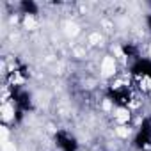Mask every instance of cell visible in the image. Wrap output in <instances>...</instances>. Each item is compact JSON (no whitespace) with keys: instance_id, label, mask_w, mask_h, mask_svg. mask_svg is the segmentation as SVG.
<instances>
[{"instance_id":"1","label":"cell","mask_w":151,"mask_h":151,"mask_svg":"<svg viewBox=\"0 0 151 151\" xmlns=\"http://www.w3.org/2000/svg\"><path fill=\"white\" fill-rule=\"evenodd\" d=\"M11 96H13V101H14L18 117H22L25 112L32 110V96H30V93H27L25 89L14 86V87H11Z\"/></svg>"},{"instance_id":"2","label":"cell","mask_w":151,"mask_h":151,"mask_svg":"<svg viewBox=\"0 0 151 151\" xmlns=\"http://www.w3.org/2000/svg\"><path fill=\"white\" fill-rule=\"evenodd\" d=\"M133 147L140 151L151 147V117H144L140 121L139 130L133 137Z\"/></svg>"},{"instance_id":"3","label":"cell","mask_w":151,"mask_h":151,"mask_svg":"<svg viewBox=\"0 0 151 151\" xmlns=\"http://www.w3.org/2000/svg\"><path fill=\"white\" fill-rule=\"evenodd\" d=\"M53 142L60 151H78V140L73 133L66 130H59L53 135Z\"/></svg>"},{"instance_id":"4","label":"cell","mask_w":151,"mask_h":151,"mask_svg":"<svg viewBox=\"0 0 151 151\" xmlns=\"http://www.w3.org/2000/svg\"><path fill=\"white\" fill-rule=\"evenodd\" d=\"M130 73L137 78H149L151 80V59L147 57H137L130 62Z\"/></svg>"},{"instance_id":"5","label":"cell","mask_w":151,"mask_h":151,"mask_svg":"<svg viewBox=\"0 0 151 151\" xmlns=\"http://www.w3.org/2000/svg\"><path fill=\"white\" fill-rule=\"evenodd\" d=\"M107 98L117 107H128L132 101V93L128 87H110L107 91Z\"/></svg>"},{"instance_id":"6","label":"cell","mask_w":151,"mask_h":151,"mask_svg":"<svg viewBox=\"0 0 151 151\" xmlns=\"http://www.w3.org/2000/svg\"><path fill=\"white\" fill-rule=\"evenodd\" d=\"M20 11L23 14H37L39 13V6L34 0H22L20 2Z\"/></svg>"},{"instance_id":"7","label":"cell","mask_w":151,"mask_h":151,"mask_svg":"<svg viewBox=\"0 0 151 151\" xmlns=\"http://www.w3.org/2000/svg\"><path fill=\"white\" fill-rule=\"evenodd\" d=\"M123 52H124V55H126L128 59H132V60H135L137 57H140V53H139V48H137L135 45H132V43H128V45H123Z\"/></svg>"},{"instance_id":"8","label":"cell","mask_w":151,"mask_h":151,"mask_svg":"<svg viewBox=\"0 0 151 151\" xmlns=\"http://www.w3.org/2000/svg\"><path fill=\"white\" fill-rule=\"evenodd\" d=\"M146 25H147V29H149V32H151V13L146 16Z\"/></svg>"}]
</instances>
